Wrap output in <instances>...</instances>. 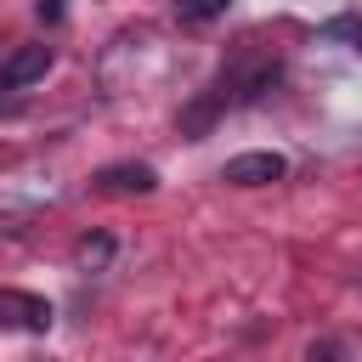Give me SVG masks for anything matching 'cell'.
Segmentation results:
<instances>
[{
  "mask_svg": "<svg viewBox=\"0 0 362 362\" xmlns=\"http://www.w3.org/2000/svg\"><path fill=\"white\" fill-rule=\"evenodd\" d=\"M0 311H6V322L11 328H28V334H45L51 328V300H40V294H23V288H6L0 294Z\"/></svg>",
  "mask_w": 362,
  "mask_h": 362,
  "instance_id": "7a4b0ae2",
  "label": "cell"
},
{
  "mask_svg": "<svg viewBox=\"0 0 362 362\" xmlns=\"http://www.w3.org/2000/svg\"><path fill=\"white\" fill-rule=\"evenodd\" d=\"M96 187L102 192H153L158 170L153 164H107V170H96Z\"/></svg>",
  "mask_w": 362,
  "mask_h": 362,
  "instance_id": "277c9868",
  "label": "cell"
},
{
  "mask_svg": "<svg viewBox=\"0 0 362 362\" xmlns=\"http://www.w3.org/2000/svg\"><path fill=\"white\" fill-rule=\"evenodd\" d=\"M226 6L232 0H175V17H181V28H204V23L226 17Z\"/></svg>",
  "mask_w": 362,
  "mask_h": 362,
  "instance_id": "8992f818",
  "label": "cell"
},
{
  "mask_svg": "<svg viewBox=\"0 0 362 362\" xmlns=\"http://www.w3.org/2000/svg\"><path fill=\"white\" fill-rule=\"evenodd\" d=\"M74 260H79V272H102V266L113 260V238H107V232H96V238H85V243L74 249Z\"/></svg>",
  "mask_w": 362,
  "mask_h": 362,
  "instance_id": "52a82bcc",
  "label": "cell"
},
{
  "mask_svg": "<svg viewBox=\"0 0 362 362\" xmlns=\"http://www.w3.org/2000/svg\"><path fill=\"white\" fill-rule=\"evenodd\" d=\"M226 102H232V90H226V85H221V90H209L204 102H192V107L181 113V136H187V141H204V136H209V124L221 119V107H226Z\"/></svg>",
  "mask_w": 362,
  "mask_h": 362,
  "instance_id": "5b68a950",
  "label": "cell"
},
{
  "mask_svg": "<svg viewBox=\"0 0 362 362\" xmlns=\"http://www.w3.org/2000/svg\"><path fill=\"white\" fill-rule=\"evenodd\" d=\"M283 175H288L283 153H238V158H226V170H221V181H232V187H272V181H283Z\"/></svg>",
  "mask_w": 362,
  "mask_h": 362,
  "instance_id": "6da1fadb",
  "label": "cell"
},
{
  "mask_svg": "<svg viewBox=\"0 0 362 362\" xmlns=\"http://www.w3.org/2000/svg\"><path fill=\"white\" fill-rule=\"evenodd\" d=\"M322 40H345L351 51H362V17H356V11H345V17H328V23H322Z\"/></svg>",
  "mask_w": 362,
  "mask_h": 362,
  "instance_id": "ba28073f",
  "label": "cell"
},
{
  "mask_svg": "<svg viewBox=\"0 0 362 362\" xmlns=\"http://www.w3.org/2000/svg\"><path fill=\"white\" fill-rule=\"evenodd\" d=\"M34 11H40V23H62L68 0H34Z\"/></svg>",
  "mask_w": 362,
  "mask_h": 362,
  "instance_id": "9c48e42d",
  "label": "cell"
},
{
  "mask_svg": "<svg viewBox=\"0 0 362 362\" xmlns=\"http://www.w3.org/2000/svg\"><path fill=\"white\" fill-rule=\"evenodd\" d=\"M45 68H51V45H17L6 57V68H0V85L6 90H23V85L45 79Z\"/></svg>",
  "mask_w": 362,
  "mask_h": 362,
  "instance_id": "3957f363",
  "label": "cell"
}]
</instances>
